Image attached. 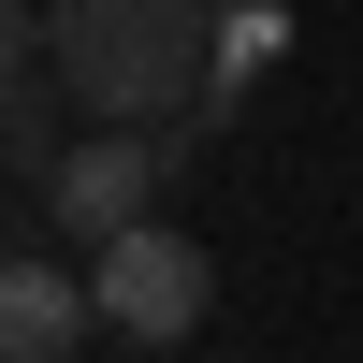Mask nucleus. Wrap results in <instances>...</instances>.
I'll use <instances>...</instances> for the list:
<instances>
[{"label":"nucleus","instance_id":"f257e3e1","mask_svg":"<svg viewBox=\"0 0 363 363\" xmlns=\"http://www.w3.org/2000/svg\"><path fill=\"white\" fill-rule=\"evenodd\" d=\"M58 73L87 116H203L218 102V29L203 0H44Z\"/></svg>","mask_w":363,"mask_h":363},{"label":"nucleus","instance_id":"f03ea898","mask_svg":"<svg viewBox=\"0 0 363 363\" xmlns=\"http://www.w3.org/2000/svg\"><path fill=\"white\" fill-rule=\"evenodd\" d=\"M174 174H189V116H87L29 203H44L58 233H87V247H102V233L160 218V189H174Z\"/></svg>","mask_w":363,"mask_h":363},{"label":"nucleus","instance_id":"7ed1b4c3","mask_svg":"<svg viewBox=\"0 0 363 363\" xmlns=\"http://www.w3.org/2000/svg\"><path fill=\"white\" fill-rule=\"evenodd\" d=\"M87 291H102V335L174 349V335H203V306H218V262H203L174 218H131V233L87 247Z\"/></svg>","mask_w":363,"mask_h":363},{"label":"nucleus","instance_id":"20e7f679","mask_svg":"<svg viewBox=\"0 0 363 363\" xmlns=\"http://www.w3.org/2000/svg\"><path fill=\"white\" fill-rule=\"evenodd\" d=\"M87 320H102V291H87L73 262H44V247L0 262V349H15V363H73Z\"/></svg>","mask_w":363,"mask_h":363},{"label":"nucleus","instance_id":"39448f33","mask_svg":"<svg viewBox=\"0 0 363 363\" xmlns=\"http://www.w3.org/2000/svg\"><path fill=\"white\" fill-rule=\"evenodd\" d=\"M277 44H291V15H277V0H233V15H218V102L277 73ZM218 102H203V116H218Z\"/></svg>","mask_w":363,"mask_h":363}]
</instances>
